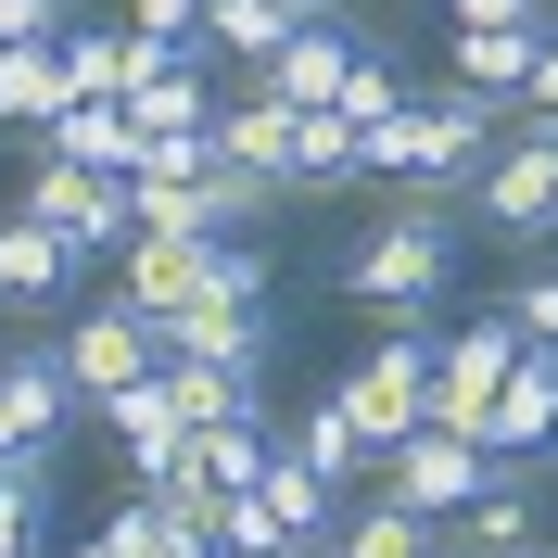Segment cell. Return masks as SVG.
I'll list each match as a JSON object with an SVG mask.
<instances>
[{
    "instance_id": "6da1fadb",
    "label": "cell",
    "mask_w": 558,
    "mask_h": 558,
    "mask_svg": "<svg viewBox=\"0 0 558 558\" xmlns=\"http://www.w3.org/2000/svg\"><path fill=\"white\" fill-rule=\"evenodd\" d=\"M508 140V102H483V89H407V114L393 128H368V178H407V191H432V204H470V178H483V153Z\"/></svg>"
},
{
    "instance_id": "7a4b0ae2",
    "label": "cell",
    "mask_w": 558,
    "mask_h": 558,
    "mask_svg": "<svg viewBox=\"0 0 558 558\" xmlns=\"http://www.w3.org/2000/svg\"><path fill=\"white\" fill-rule=\"evenodd\" d=\"M445 279H457V204H432V191H407L393 216H368L355 254H343V292L381 305V317H432Z\"/></svg>"
},
{
    "instance_id": "3957f363",
    "label": "cell",
    "mask_w": 558,
    "mask_h": 558,
    "mask_svg": "<svg viewBox=\"0 0 558 558\" xmlns=\"http://www.w3.org/2000/svg\"><path fill=\"white\" fill-rule=\"evenodd\" d=\"M470 204H483V242H508V254L558 242V114H508V140L470 178Z\"/></svg>"
},
{
    "instance_id": "277c9868",
    "label": "cell",
    "mask_w": 558,
    "mask_h": 558,
    "mask_svg": "<svg viewBox=\"0 0 558 558\" xmlns=\"http://www.w3.org/2000/svg\"><path fill=\"white\" fill-rule=\"evenodd\" d=\"M267 254L254 242H216V267H204V292L166 317V355H242V368H267Z\"/></svg>"
},
{
    "instance_id": "5b68a950",
    "label": "cell",
    "mask_w": 558,
    "mask_h": 558,
    "mask_svg": "<svg viewBox=\"0 0 558 558\" xmlns=\"http://www.w3.org/2000/svg\"><path fill=\"white\" fill-rule=\"evenodd\" d=\"M432 343H445L432 317H381V343L343 368V407H355V432H368V445H393V432H418V418H432Z\"/></svg>"
},
{
    "instance_id": "8992f818",
    "label": "cell",
    "mask_w": 558,
    "mask_h": 558,
    "mask_svg": "<svg viewBox=\"0 0 558 558\" xmlns=\"http://www.w3.org/2000/svg\"><path fill=\"white\" fill-rule=\"evenodd\" d=\"M51 355H64L76 407H102V393H128V381H153V368H166V330H153L128 292H102V305H76V330H64Z\"/></svg>"
},
{
    "instance_id": "52a82bcc",
    "label": "cell",
    "mask_w": 558,
    "mask_h": 558,
    "mask_svg": "<svg viewBox=\"0 0 558 558\" xmlns=\"http://www.w3.org/2000/svg\"><path fill=\"white\" fill-rule=\"evenodd\" d=\"M26 216H38V229H64V254H76V267H89V254H128V229H140L128 178H102V166H64V153H38V178H26Z\"/></svg>"
},
{
    "instance_id": "ba28073f",
    "label": "cell",
    "mask_w": 558,
    "mask_h": 558,
    "mask_svg": "<svg viewBox=\"0 0 558 558\" xmlns=\"http://www.w3.org/2000/svg\"><path fill=\"white\" fill-rule=\"evenodd\" d=\"M521 355H533V343L508 330V305H483L470 330H445V343H432V418L483 445V407L508 393V368H521Z\"/></svg>"
},
{
    "instance_id": "9c48e42d",
    "label": "cell",
    "mask_w": 558,
    "mask_h": 558,
    "mask_svg": "<svg viewBox=\"0 0 558 558\" xmlns=\"http://www.w3.org/2000/svg\"><path fill=\"white\" fill-rule=\"evenodd\" d=\"M483 470H495V457L470 445V432H445V418H418V432L381 445V495H407L418 521H457V508L483 495Z\"/></svg>"
},
{
    "instance_id": "30bf717a",
    "label": "cell",
    "mask_w": 558,
    "mask_h": 558,
    "mask_svg": "<svg viewBox=\"0 0 558 558\" xmlns=\"http://www.w3.org/2000/svg\"><path fill=\"white\" fill-rule=\"evenodd\" d=\"M204 267H216V229H128V254H114V292H128L153 330H166V317L204 292Z\"/></svg>"
},
{
    "instance_id": "8fae6325",
    "label": "cell",
    "mask_w": 558,
    "mask_h": 558,
    "mask_svg": "<svg viewBox=\"0 0 558 558\" xmlns=\"http://www.w3.org/2000/svg\"><path fill=\"white\" fill-rule=\"evenodd\" d=\"M64 418H76L64 355H51V343H13V355H0V445H13V457H51Z\"/></svg>"
},
{
    "instance_id": "7c38bea8",
    "label": "cell",
    "mask_w": 558,
    "mask_h": 558,
    "mask_svg": "<svg viewBox=\"0 0 558 558\" xmlns=\"http://www.w3.org/2000/svg\"><path fill=\"white\" fill-rule=\"evenodd\" d=\"M343 64H355V13H305V26L279 38V64H254V89L292 114H330L343 102Z\"/></svg>"
},
{
    "instance_id": "4fadbf2b",
    "label": "cell",
    "mask_w": 558,
    "mask_h": 558,
    "mask_svg": "<svg viewBox=\"0 0 558 558\" xmlns=\"http://www.w3.org/2000/svg\"><path fill=\"white\" fill-rule=\"evenodd\" d=\"M102 418H114V445H128V483H140V495H153V483H178V457H191V418H178L166 368H153V381H128V393H102Z\"/></svg>"
},
{
    "instance_id": "5bb4252c",
    "label": "cell",
    "mask_w": 558,
    "mask_h": 558,
    "mask_svg": "<svg viewBox=\"0 0 558 558\" xmlns=\"http://www.w3.org/2000/svg\"><path fill=\"white\" fill-rule=\"evenodd\" d=\"M483 457H558V343L508 368V393L483 407Z\"/></svg>"
},
{
    "instance_id": "9a60e30c",
    "label": "cell",
    "mask_w": 558,
    "mask_h": 558,
    "mask_svg": "<svg viewBox=\"0 0 558 558\" xmlns=\"http://www.w3.org/2000/svg\"><path fill=\"white\" fill-rule=\"evenodd\" d=\"M64 292H76V254H64V229H38V216L13 204V216H0V305H13V317H51Z\"/></svg>"
},
{
    "instance_id": "2e32d148",
    "label": "cell",
    "mask_w": 558,
    "mask_h": 558,
    "mask_svg": "<svg viewBox=\"0 0 558 558\" xmlns=\"http://www.w3.org/2000/svg\"><path fill=\"white\" fill-rule=\"evenodd\" d=\"M279 445L305 457V470H317V483H330V495H368V483H381V445H368V432H355V407H343V393H317V407L292 418V432H279Z\"/></svg>"
},
{
    "instance_id": "e0dca14e",
    "label": "cell",
    "mask_w": 558,
    "mask_h": 558,
    "mask_svg": "<svg viewBox=\"0 0 558 558\" xmlns=\"http://www.w3.org/2000/svg\"><path fill=\"white\" fill-rule=\"evenodd\" d=\"M64 102V38H0V140H38Z\"/></svg>"
},
{
    "instance_id": "ac0fdd59",
    "label": "cell",
    "mask_w": 558,
    "mask_h": 558,
    "mask_svg": "<svg viewBox=\"0 0 558 558\" xmlns=\"http://www.w3.org/2000/svg\"><path fill=\"white\" fill-rule=\"evenodd\" d=\"M432 546H445V521H418L407 495H381V483L343 495V521H330V558H432Z\"/></svg>"
},
{
    "instance_id": "d6986e66",
    "label": "cell",
    "mask_w": 558,
    "mask_h": 558,
    "mask_svg": "<svg viewBox=\"0 0 558 558\" xmlns=\"http://www.w3.org/2000/svg\"><path fill=\"white\" fill-rule=\"evenodd\" d=\"M216 166H254V178H279L292 191V102H267V89H242V102H216Z\"/></svg>"
},
{
    "instance_id": "ffe728a7",
    "label": "cell",
    "mask_w": 558,
    "mask_h": 558,
    "mask_svg": "<svg viewBox=\"0 0 558 558\" xmlns=\"http://www.w3.org/2000/svg\"><path fill=\"white\" fill-rule=\"evenodd\" d=\"M166 393H178V418L204 432V418H254L267 407V368H242V355H166Z\"/></svg>"
},
{
    "instance_id": "44dd1931",
    "label": "cell",
    "mask_w": 558,
    "mask_h": 558,
    "mask_svg": "<svg viewBox=\"0 0 558 558\" xmlns=\"http://www.w3.org/2000/svg\"><path fill=\"white\" fill-rule=\"evenodd\" d=\"M267 457H279L267 407H254V418H204V432H191V483H204V495H254Z\"/></svg>"
},
{
    "instance_id": "7402d4cb",
    "label": "cell",
    "mask_w": 558,
    "mask_h": 558,
    "mask_svg": "<svg viewBox=\"0 0 558 558\" xmlns=\"http://www.w3.org/2000/svg\"><path fill=\"white\" fill-rule=\"evenodd\" d=\"M457 38V89H483V102H521V76H533V51H546V26H445Z\"/></svg>"
},
{
    "instance_id": "603a6c76",
    "label": "cell",
    "mask_w": 558,
    "mask_h": 558,
    "mask_svg": "<svg viewBox=\"0 0 558 558\" xmlns=\"http://www.w3.org/2000/svg\"><path fill=\"white\" fill-rule=\"evenodd\" d=\"M38 153H64V166H102V178H128V166H140V128H128V102H64L51 128H38Z\"/></svg>"
},
{
    "instance_id": "cb8c5ba5",
    "label": "cell",
    "mask_w": 558,
    "mask_h": 558,
    "mask_svg": "<svg viewBox=\"0 0 558 558\" xmlns=\"http://www.w3.org/2000/svg\"><path fill=\"white\" fill-rule=\"evenodd\" d=\"M305 26V13H292V0H204V51H229V64H279V38Z\"/></svg>"
},
{
    "instance_id": "d4e9b609",
    "label": "cell",
    "mask_w": 558,
    "mask_h": 558,
    "mask_svg": "<svg viewBox=\"0 0 558 558\" xmlns=\"http://www.w3.org/2000/svg\"><path fill=\"white\" fill-rule=\"evenodd\" d=\"M128 128L140 140H178V128H216V89H204V64H153L128 89Z\"/></svg>"
},
{
    "instance_id": "484cf974",
    "label": "cell",
    "mask_w": 558,
    "mask_h": 558,
    "mask_svg": "<svg viewBox=\"0 0 558 558\" xmlns=\"http://www.w3.org/2000/svg\"><path fill=\"white\" fill-rule=\"evenodd\" d=\"M368 178V140L343 114H292V191H355Z\"/></svg>"
},
{
    "instance_id": "4316f807",
    "label": "cell",
    "mask_w": 558,
    "mask_h": 558,
    "mask_svg": "<svg viewBox=\"0 0 558 558\" xmlns=\"http://www.w3.org/2000/svg\"><path fill=\"white\" fill-rule=\"evenodd\" d=\"M254 495H267L279 521H292V546H330V521H343V495L317 483V470H305V457H292V445L267 457V483H254Z\"/></svg>"
},
{
    "instance_id": "83f0119b",
    "label": "cell",
    "mask_w": 558,
    "mask_h": 558,
    "mask_svg": "<svg viewBox=\"0 0 558 558\" xmlns=\"http://www.w3.org/2000/svg\"><path fill=\"white\" fill-rule=\"evenodd\" d=\"M51 521V457H0V558H38Z\"/></svg>"
},
{
    "instance_id": "f1b7e54d",
    "label": "cell",
    "mask_w": 558,
    "mask_h": 558,
    "mask_svg": "<svg viewBox=\"0 0 558 558\" xmlns=\"http://www.w3.org/2000/svg\"><path fill=\"white\" fill-rule=\"evenodd\" d=\"M216 558H305L267 495H216Z\"/></svg>"
},
{
    "instance_id": "f546056e",
    "label": "cell",
    "mask_w": 558,
    "mask_h": 558,
    "mask_svg": "<svg viewBox=\"0 0 558 558\" xmlns=\"http://www.w3.org/2000/svg\"><path fill=\"white\" fill-rule=\"evenodd\" d=\"M191 191H204V229H267L279 216V178H254V166H204Z\"/></svg>"
},
{
    "instance_id": "4dcf8cb0",
    "label": "cell",
    "mask_w": 558,
    "mask_h": 558,
    "mask_svg": "<svg viewBox=\"0 0 558 558\" xmlns=\"http://www.w3.org/2000/svg\"><path fill=\"white\" fill-rule=\"evenodd\" d=\"M114 521H128V546H140V558H216V521H178L166 495H128Z\"/></svg>"
},
{
    "instance_id": "1f68e13d",
    "label": "cell",
    "mask_w": 558,
    "mask_h": 558,
    "mask_svg": "<svg viewBox=\"0 0 558 558\" xmlns=\"http://www.w3.org/2000/svg\"><path fill=\"white\" fill-rule=\"evenodd\" d=\"M330 114H343L355 140H368V128H393V114H407V76H393L381 51H355V64H343V102H330Z\"/></svg>"
},
{
    "instance_id": "d6a6232c",
    "label": "cell",
    "mask_w": 558,
    "mask_h": 558,
    "mask_svg": "<svg viewBox=\"0 0 558 558\" xmlns=\"http://www.w3.org/2000/svg\"><path fill=\"white\" fill-rule=\"evenodd\" d=\"M508 330H521V343H558V267H546V254L508 279Z\"/></svg>"
},
{
    "instance_id": "836d02e7",
    "label": "cell",
    "mask_w": 558,
    "mask_h": 558,
    "mask_svg": "<svg viewBox=\"0 0 558 558\" xmlns=\"http://www.w3.org/2000/svg\"><path fill=\"white\" fill-rule=\"evenodd\" d=\"M128 26L178 38V51H204V0H128Z\"/></svg>"
},
{
    "instance_id": "e575fe53",
    "label": "cell",
    "mask_w": 558,
    "mask_h": 558,
    "mask_svg": "<svg viewBox=\"0 0 558 558\" xmlns=\"http://www.w3.org/2000/svg\"><path fill=\"white\" fill-rule=\"evenodd\" d=\"M508 114H558V13H546V51H533V76H521V102Z\"/></svg>"
},
{
    "instance_id": "d590c367",
    "label": "cell",
    "mask_w": 558,
    "mask_h": 558,
    "mask_svg": "<svg viewBox=\"0 0 558 558\" xmlns=\"http://www.w3.org/2000/svg\"><path fill=\"white\" fill-rule=\"evenodd\" d=\"M445 26H546V0H445Z\"/></svg>"
},
{
    "instance_id": "8d00e7d4",
    "label": "cell",
    "mask_w": 558,
    "mask_h": 558,
    "mask_svg": "<svg viewBox=\"0 0 558 558\" xmlns=\"http://www.w3.org/2000/svg\"><path fill=\"white\" fill-rule=\"evenodd\" d=\"M76 558H140V546H128V521H102V533H76Z\"/></svg>"
},
{
    "instance_id": "74e56055",
    "label": "cell",
    "mask_w": 558,
    "mask_h": 558,
    "mask_svg": "<svg viewBox=\"0 0 558 558\" xmlns=\"http://www.w3.org/2000/svg\"><path fill=\"white\" fill-rule=\"evenodd\" d=\"M292 13H343V0H292Z\"/></svg>"
},
{
    "instance_id": "f35d334b",
    "label": "cell",
    "mask_w": 558,
    "mask_h": 558,
    "mask_svg": "<svg viewBox=\"0 0 558 558\" xmlns=\"http://www.w3.org/2000/svg\"><path fill=\"white\" fill-rule=\"evenodd\" d=\"M432 558H470V546H432Z\"/></svg>"
},
{
    "instance_id": "ab89813d",
    "label": "cell",
    "mask_w": 558,
    "mask_h": 558,
    "mask_svg": "<svg viewBox=\"0 0 558 558\" xmlns=\"http://www.w3.org/2000/svg\"><path fill=\"white\" fill-rule=\"evenodd\" d=\"M305 558H330V546H305Z\"/></svg>"
},
{
    "instance_id": "60d3db41",
    "label": "cell",
    "mask_w": 558,
    "mask_h": 558,
    "mask_svg": "<svg viewBox=\"0 0 558 558\" xmlns=\"http://www.w3.org/2000/svg\"><path fill=\"white\" fill-rule=\"evenodd\" d=\"M533 558H558V546H533Z\"/></svg>"
},
{
    "instance_id": "b9f144b4",
    "label": "cell",
    "mask_w": 558,
    "mask_h": 558,
    "mask_svg": "<svg viewBox=\"0 0 558 558\" xmlns=\"http://www.w3.org/2000/svg\"><path fill=\"white\" fill-rule=\"evenodd\" d=\"M0 457H13V445H0Z\"/></svg>"
}]
</instances>
